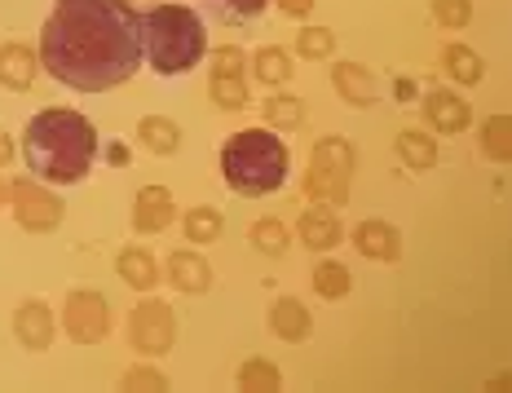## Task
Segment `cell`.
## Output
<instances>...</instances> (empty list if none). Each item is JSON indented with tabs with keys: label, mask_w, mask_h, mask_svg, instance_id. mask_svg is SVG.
<instances>
[{
	"label": "cell",
	"mask_w": 512,
	"mask_h": 393,
	"mask_svg": "<svg viewBox=\"0 0 512 393\" xmlns=\"http://www.w3.org/2000/svg\"><path fill=\"white\" fill-rule=\"evenodd\" d=\"M36 58L67 89L106 93L142 67V14L128 0H58Z\"/></svg>",
	"instance_id": "obj_1"
},
{
	"label": "cell",
	"mask_w": 512,
	"mask_h": 393,
	"mask_svg": "<svg viewBox=\"0 0 512 393\" xmlns=\"http://www.w3.org/2000/svg\"><path fill=\"white\" fill-rule=\"evenodd\" d=\"M23 159L36 182L76 186L98 159V129L71 106H45L36 120H27Z\"/></svg>",
	"instance_id": "obj_2"
},
{
	"label": "cell",
	"mask_w": 512,
	"mask_h": 393,
	"mask_svg": "<svg viewBox=\"0 0 512 393\" xmlns=\"http://www.w3.org/2000/svg\"><path fill=\"white\" fill-rule=\"evenodd\" d=\"M287 168H292V155L274 129H243L221 146V177L243 199H265L283 190Z\"/></svg>",
	"instance_id": "obj_3"
},
{
	"label": "cell",
	"mask_w": 512,
	"mask_h": 393,
	"mask_svg": "<svg viewBox=\"0 0 512 393\" xmlns=\"http://www.w3.org/2000/svg\"><path fill=\"white\" fill-rule=\"evenodd\" d=\"M208 31L190 5H155L142 18V58L159 76H186L204 62Z\"/></svg>",
	"instance_id": "obj_4"
},
{
	"label": "cell",
	"mask_w": 512,
	"mask_h": 393,
	"mask_svg": "<svg viewBox=\"0 0 512 393\" xmlns=\"http://www.w3.org/2000/svg\"><path fill=\"white\" fill-rule=\"evenodd\" d=\"M349 182H354V146L345 137H323L309 155L305 168V195L309 204H345Z\"/></svg>",
	"instance_id": "obj_5"
},
{
	"label": "cell",
	"mask_w": 512,
	"mask_h": 393,
	"mask_svg": "<svg viewBox=\"0 0 512 393\" xmlns=\"http://www.w3.org/2000/svg\"><path fill=\"white\" fill-rule=\"evenodd\" d=\"M128 345L142 358H159L177 345V314L168 301H137L128 314Z\"/></svg>",
	"instance_id": "obj_6"
},
{
	"label": "cell",
	"mask_w": 512,
	"mask_h": 393,
	"mask_svg": "<svg viewBox=\"0 0 512 393\" xmlns=\"http://www.w3.org/2000/svg\"><path fill=\"white\" fill-rule=\"evenodd\" d=\"M62 332L76 345H98L111 332V305H106L102 292L93 288H76L62 305Z\"/></svg>",
	"instance_id": "obj_7"
},
{
	"label": "cell",
	"mask_w": 512,
	"mask_h": 393,
	"mask_svg": "<svg viewBox=\"0 0 512 393\" xmlns=\"http://www.w3.org/2000/svg\"><path fill=\"white\" fill-rule=\"evenodd\" d=\"M9 204H14L18 226L31 230V235H45V230H53L62 221V199L49 195L40 182H27V177L9 182Z\"/></svg>",
	"instance_id": "obj_8"
},
{
	"label": "cell",
	"mask_w": 512,
	"mask_h": 393,
	"mask_svg": "<svg viewBox=\"0 0 512 393\" xmlns=\"http://www.w3.org/2000/svg\"><path fill=\"white\" fill-rule=\"evenodd\" d=\"M296 230H301V243L309 252H332L340 239H345V230H340V217L332 204H309L301 212V221H296Z\"/></svg>",
	"instance_id": "obj_9"
},
{
	"label": "cell",
	"mask_w": 512,
	"mask_h": 393,
	"mask_svg": "<svg viewBox=\"0 0 512 393\" xmlns=\"http://www.w3.org/2000/svg\"><path fill=\"white\" fill-rule=\"evenodd\" d=\"M177 217L173 208V190L168 186H142L133 199V226L142 230V235H159V230H168V221Z\"/></svg>",
	"instance_id": "obj_10"
},
{
	"label": "cell",
	"mask_w": 512,
	"mask_h": 393,
	"mask_svg": "<svg viewBox=\"0 0 512 393\" xmlns=\"http://www.w3.org/2000/svg\"><path fill=\"white\" fill-rule=\"evenodd\" d=\"M53 310L45 301H27V305H18V314H14V336H18V345L31 349V354H40V349H49L53 345Z\"/></svg>",
	"instance_id": "obj_11"
},
{
	"label": "cell",
	"mask_w": 512,
	"mask_h": 393,
	"mask_svg": "<svg viewBox=\"0 0 512 393\" xmlns=\"http://www.w3.org/2000/svg\"><path fill=\"white\" fill-rule=\"evenodd\" d=\"M424 120H429L437 133H464L468 124H473V111H468V102L460 93L433 89L429 98H424Z\"/></svg>",
	"instance_id": "obj_12"
},
{
	"label": "cell",
	"mask_w": 512,
	"mask_h": 393,
	"mask_svg": "<svg viewBox=\"0 0 512 393\" xmlns=\"http://www.w3.org/2000/svg\"><path fill=\"white\" fill-rule=\"evenodd\" d=\"M354 248H358L367 261L393 265V261L402 257V235L389 226V221H362V226L354 230Z\"/></svg>",
	"instance_id": "obj_13"
},
{
	"label": "cell",
	"mask_w": 512,
	"mask_h": 393,
	"mask_svg": "<svg viewBox=\"0 0 512 393\" xmlns=\"http://www.w3.org/2000/svg\"><path fill=\"white\" fill-rule=\"evenodd\" d=\"M36 67H40L36 49L18 45V40L0 45V84H5V89L27 93V89H31V80H36Z\"/></svg>",
	"instance_id": "obj_14"
},
{
	"label": "cell",
	"mask_w": 512,
	"mask_h": 393,
	"mask_svg": "<svg viewBox=\"0 0 512 393\" xmlns=\"http://www.w3.org/2000/svg\"><path fill=\"white\" fill-rule=\"evenodd\" d=\"M332 84H336V93L349 106H371L380 98L376 76H371L367 67H358V62H336V67H332Z\"/></svg>",
	"instance_id": "obj_15"
},
{
	"label": "cell",
	"mask_w": 512,
	"mask_h": 393,
	"mask_svg": "<svg viewBox=\"0 0 512 393\" xmlns=\"http://www.w3.org/2000/svg\"><path fill=\"white\" fill-rule=\"evenodd\" d=\"M270 327L287 345H301V341H309V332H314V318H309V310L296 301V296H279L270 310Z\"/></svg>",
	"instance_id": "obj_16"
},
{
	"label": "cell",
	"mask_w": 512,
	"mask_h": 393,
	"mask_svg": "<svg viewBox=\"0 0 512 393\" xmlns=\"http://www.w3.org/2000/svg\"><path fill=\"white\" fill-rule=\"evenodd\" d=\"M168 283H173L177 292H208L212 288V265L199 257V252L181 248L168 257Z\"/></svg>",
	"instance_id": "obj_17"
},
{
	"label": "cell",
	"mask_w": 512,
	"mask_h": 393,
	"mask_svg": "<svg viewBox=\"0 0 512 393\" xmlns=\"http://www.w3.org/2000/svg\"><path fill=\"white\" fill-rule=\"evenodd\" d=\"M115 270H120V279L133 292H151L159 283V261L146 248H124L120 257H115Z\"/></svg>",
	"instance_id": "obj_18"
},
{
	"label": "cell",
	"mask_w": 512,
	"mask_h": 393,
	"mask_svg": "<svg viewBox=\"0 0 512 393\" xmlns=\"http://www.w3.org/2000/svg\"><path fill=\"white\" fill-rule=\"evenodd\" d=\"M137 142L155 155H173L181 146V129L168 120V115H146V120L137 124Z\"/></svg>",
	"instance_id": "obj_19"
},
{
	"label": "cell",
	"mask_w": 512,
	"mask_h": 393,
	"mask_svg": "<svg viewBox=\"0 0 512 393\" xmlns=\"http://www.w3.org/2000/svg\"><path fill=\"white\" fill-rule=\"evenodd\" d=\"M398 159L407 168H415V173H424V168L437 164V146L429 133H415V129H402L398 133Z\"/></svg>",
	"instance_id": "obj_20"
},
{
	"label": "cell",
	"mask_w": 512,
	"mask_h": 393,
	"mask_svg": "<svg viewBox=\"0 0 512 393\" xmlns=\"http://www.w3.org/2000/svg\"><path fill=\"white\" fill-rule=\"evenodd\" d=\"M482 155L495 159V164H508L512 159V120L508 115H490L482 124Z\"/></svg>",
	"instance_id": "obj_21"
},
{
	"label": "cell",
	"mask_w": 512,
	"mask_h": 393,
	"mask_svg": "<svg viewBox=\"0 0 512 393\" xmlns=\"http://www.w3.org/2000/svg\"><path fill=\"white\" fill-rule=\"evenodd\" d=\"M208 89H212V102H217L221 111H243V106H248V89H243L239 71H212Z\"/></svg>",
	"instance_id": "obj_22"
},
{
	"label": "cell",
	"mask_w": 512,
	"mask_h": 393,
	"mask_svg": "<svg viewBox=\"0 0 512 393\" xmlns=\"http://www.w3.org/2000/svg\"><path fill=\"white\" fill-rule=\"evenodd\" d=\"M256 80L270 84V89L292 80V58H287V49H279V45L256 49Z\"/></svg>",
	"instance_id": "obj_23"
},
{
	"label": "cell",
	"mask_w": 512,
	"mask_h": 393,
	"mask_svg": "<svg viewBox=\"0 0 512 393\" xmlns=\"http://www.w3.org/2000/svg\"><path fill=\"white\" fill-rule=\"evenodd\" d=\"M442 67H446V76L451 80H460V84H477L486 76V67H482V58H477L468 45H451L442 53Z\"/></svg>",
	"instance_id": "obj_24"
},
{
	"label": "cell",
	"mask_w": 512,
	"mask_h": 393,
	"mask_svg": "<svg viewBox=\"0 0 512 393\" xmlns=\"http://www.w3.org/2000/svg\"><path fill=\"white\" fill-rule=\"evenodd\" d=\"M349 288H354V279H349V270H345L340 261L314 265V292L323 296V301H345Z\"/></svg>",
	"instance_id": "obj_25"
},
{
	"label": "cell",
	"mask_w": 512,
	"mask_h": 393,
	"mask_svg": "<svg viewBox=\"0 0 512 393\" xmlns=\"http://www.w3.org/2000/svg\"><path fill=\"white\" fill-rule=\"evenodd\" d=\"M181 235L190 243H217L221 239V212L217 208H190L181 217Z\"/></svg>",
	"instance_id": "obj_26"
},
{
	"label": "cell",
	"mask_w": 512,
	"mask_h": 393,
	"mask_svg": "<svg viewBox=\"0 0 512 393\" xmlns=\"http://www.w3.org/2000/svg\"><path fill=\"white\" fill-rule=\"evenodd\" d=\"M279 385H283L279 367L265 363V358H248V363L239 367V389L243 393H274Z\"/></svg>",
	"instance_id": "obj_27"
},
{
	"label": "cell",
	"mask_w": 512,
	"mask_h": 393,
	"mask_svg": "<svg viewBox=\"0 0 512 393\" xmlns=\"http://www.w3.org/2000/svg\"><path fill=\"white\" fill-rule=\"evenodd\" d=\"M265 120H270L274 129H301L305 124V102L292 98V93H270V102H265Z\"/></svg>",
	"instance_id": "obj_28"
},
{
	"label": "cell",
	"mask_w": 512,
	"mask_h": 393,
	"mask_svg": "<svg viewBox=\"0 0 512 393\" xmlns=\"http://www.w3.org/2000/svg\"><path fill=\"white\" fill-rule=\"evenodd\" d=\"M265 5H270V0H204L208 14L217 18V23H226V27L248 23V18H256Z\"/></svg>",
	"instance_id": "obj_29"
},
{
	"label": "cell",
	"mask_w": 512,
	"mask_h": 393,
	"mask_svg": "<svg viewBox=\"0 0 512 393\" xmlns=\"http://www.w3.org/2000/svg\"><path fill=\"white\" fill-rule=\"evenodd\" d=\"M252 243L265 252V257H283L287 243H292V235H287V226H283L279 217H261L252 226Z\"/></svg>",
	"instance_id": "obj_30"
},
{
	"label": "cell",
	"mask_w": 512,
	"mask_h": 393,
	"mask_svg": "<svg viewBox=\"0 0 512 393\" xmlns=\"http://www.w3.org/2000/svg\"><path fill=\"white\" fill-rule=\"evenodd\" d=\"M296 49H301L305 58H332V53H336V36L327 27H301Z\"/></svg>",
	"instance_id": "obj_31"
},
{
	"label": "cell",
	"mask_w": 512,
	"mask_h": 393,
	"mask_svg": "<svg viewBox=\"0 0 512 393\" xmlns=\"http://www.w3.org/2000/svg\"><path fill=\"white\" fill-rule=\"evenodd\" d=\"M433 18L442 27H468L473 23V5H468V0H433Z\"/></svg>",
	"instance_id": "obj_32"
},
{
	"label": "cell",
	"mask_w": 512,
	"mask_h": 393,
	"mask_svg": "<svg viewBox=\"0 0 512 393\" xmlns=\"http://www.w3.org/2000/svg\"><path fill=\"white\" fill-rule=\"evenodd\" d=\"M128 393H164L168 389V376H159L155 367H133L128 376L120 380Z\"/></svg>",
	"instance_id": "obj_33"
},
{
	"label": "cell",
	"mask_w": 512,
	"mask_h": 393,
	"mask_svg": "<svg viewBox=\"0 0 512 393\" xmlns=\"http://www.w3.org/2000/svg\"><path fill=\"white\" fill-rule=\"evenodd\" d=\"M279 9L287 18H305L309 9H314V0H279Z\"/></svg>",
	"instance_id": "obj_34"
},
{
	"label": "cell",
	"mask_w": 512,
	"mask_h": 393,
	"mask_svg": "<svg viewBox=\"0 0 512 393\" xmlns=\"http://www.w3.org/2000/svg\"><path fill=\"white\" fill-rule=\"evenodd\" d=\"M106 155H111V164H115V168H124V164H128V151H124L120 142H111V146H106Z\"/></svg>",
	"instance_id": "obj_35"
},
{
	"label": "cell",
	"mask_w": 512,
	"mask_h": 393,
	"mask_svg": "<svg viewBox=\"0 0 512 393\" xmlns=\"http://www.w3.org/2000/svg\"><path fill=\"white\" fill-rule=\"evenodd\" d=\"M14 159V142H9V133H0V168Z\"/></svg>",
	"instance_id": "obj_36"
},
{
	"label": "cell",
	"mask_w": 512,
	"mask_h": 393,
	"mask_svg": "<svg viewBox=\"0 0 512 393\" xmlns=\"http://www.w3.org/2000/svg\"><path fill=\"white\" fill-rule=\"evenodd\" d=\"M415 98V84L411 80H398V102H411Z\"/></svg>",
	"instance_id": "obj_37"
},
{
	"label": "cell",
	"mask_w": 512,
	"mask_h": 393,
	"mask_svg": "<svg viewBox=\"0 0 512 393\" xmlns=\"http://www.w3.org/2000/svg\"><path fill=\"white\" fill-rule=\"evenodd\" d=\"M9 204V182H0V208Z\"/></svg>",
	"instance_id": "obj_38"
}]
</instances>
